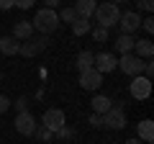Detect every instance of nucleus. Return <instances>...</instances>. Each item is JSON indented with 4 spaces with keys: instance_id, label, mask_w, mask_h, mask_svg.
<instances>
[{
    "instance_id": "obj_27",
    "label": "nucleus",
    "mask_w": 154,
    "mask_h": 144,
    "mask_svg": "<svg viewBox=\"0 0 154 144\" xmlns=\"http://www.w3.org/2000/svg\"><path fill=\"white\" fill-rule=\"evenodd\" d=\"M16 111H18V113L28 111V98H18V100H16Z\"/></svg>"
},
{
    "instance_id": "obj_23",
    "label": "nucleus",
    "mask_w": 154,
    "mask_h": 144,
    "mask_svg": "<svg viewBox=\"0 0 154 144\" xmlns=\"http://www.w3.org/2000/svg\"><path fill=\"white\" fill-rule=\"evenodd\" d=\"M36 139H41V142H51V136H54V134L49 131V129H44V126H36Z\"/></svg>"
},
{
    "instance_id": "obj_14",
    "label": "nucleus",
    "mask_w": 154,
    "mask_h": 144,
    "mask_svg": "<svg viewBox=\"0 0 154 144\" xmlns=\"http://www.w3.org/2000/svg\"><path fill=\"white\" fill-rule=\"evenodd\" d=\"M95 8H98V0H77V5H75V13H77V18H93V13H95Z\"/></svg>"
},
{
    "instance_id": "obj_3",
    "label": "nucleus",
    "mask_w": 154,
    "mask_h": 144,
    "mask_svg": "<svg viewBox=\"0 0 154 144\" xmlns=\"http://www.w3.org/2000/svg\"><path fill=\"white\" fill-rule=\"evenodd\" d=\"M103 129H113V131L126 129V113H123L121 100H118V105H110V111L103 113Z\"/></svg>"
},
{
    "instance_id": "obj_12",
    "label": "nucleus",
    "mask_w": 154,
    "mask_h": 144,
    "mask_svg": "<svg viewBox=\"0 0 154 144\" xmlns=\"http://www.w3.org/2000/svg\"><path fill=\"white\" fill-rule=\"evenodd\" d=\"M136 139L139 142H144V144H152L154 142V121H141V124H136Z\"/></svg>"
},
{
    "instance_id": "obj_16",
    "label": "nucleus",
    "mask_w": 154,
    "mask_h": 144,
    "mask_svg": "<svg viewBox=\"0 0 154 144\" xmlns=\"http://www.w3.org/2000/svg\"><path fill=\"white\" fill-rule=\"evenodd\" d=\"M18 49H21V41H16L13 36H0V52H3L5 57L18 54Z\"/></svg>"
},
{
    "instance_id": "obj_13",
    "label": "nucleus",
    "mask_w": 154,
    "mask_h": 144,
    "mask_svg": "<svg viewBox=\"0 0 154 144\" xmlns=\"http://www.w3.org/2000/svg\"><path fill=\"white\" fill-rule=\"evenodd\" d=\"M16 41H26V39H31L33 36V26H31V21H18L16 26H13V33H11Z\"/></svg>"
},
{
    "instance_id": "obj_22",
    "label": "nucleus",
    "mask_w": 154,
    "mask_h": 144,
    "mask_svg": "<svg viewBox=\"0 0 154 144\" xmlns=\"http://www.w3.org/2000/svg\"><path fill=\"white\" fill-rule=\"evenodd\" d=\"M90 33H93V39H95V41H108V28H103V26L90 28Z\"/></svg>"
},
{
    "instance_id": "obj_26",
    "label": "nucleus",
    "mask_w": 154,
    "mask_h": 144,
    "mask_svg": "<svg viewBox=\"0 0 154 144\" xmlns=\"http://www.w3.org/2000/svg\"><path fill=\"white\" fill-rule=\"evenodd\" d=\"M90 126L93 129H103V116H100V113H93V116H90Z\"/></svg>"
},
{
    "instance_id": "obj_18",
    "label": "nucleus",
    "mask_w": 154,
    "mask_h": 144,
    "mask_svg": "<svg viewBox=\"0 0 154 144\" xmlns=\"http://www.w3.org/2000/svg\"><path fill=\"white\" fill-rule=\"evenodd\" d=\"M134 36L131 33H121V36H118V41H116V49L121 52V54H131L134 52Z\"/></svg>"
},
{
    "instance_id": "obj_31",
    "label": "nucleus",
    "mask_w": 154,
    "mask_h": 144,
    "mask_svg": "<svg viewBox=\"0 0 154 144\" xmlns=\"http://www.w3.org/2000/svg\"><path fill=\"white\" fill-rule=\"evenodd\" d=\"M139 3V8H144V11H152L154 8V0H136Z\"/></svg>"
},
{
    "instance_id": "obj_30",
    "label": "nucleus",
    "mask_w": 154,
    "mask_h": 144,
    "mask_svg": "<svg viewBox=\"0 0 154 144\" xmlns=\"http://www.w3.org/2000/svg\"><path fill=\"white\" fill-rule=\"evenodd\" d=\"M8 108H11V100H8L5 95H0V113H5Z\"/></svg>"
},
{
    "instance_id": "obj_25",
    "label": "nucleus",
    "mask_w": 154,
    "mask_h": 144,
    "mask_svg": "<svg viewBox=\"0 0 154 144\" xmlns=\"http://www.w3.org/2000/svg\"><path fill=\"white\" fill-rule=\"evenodd\" d=\"M33 3H36V0H13V5L21 8V11H28V8H33Z\"/></svg>"
},
{
    "instance_id": "obj_10",
    "label": "nucleus",
    "mask_w": 154,
    "mask_h": 144,
    "mask_svg": "<svg viewBox=\"0 0 154 144\" xmlns=\"http://www.w3.org/2000/svg\"><path fill=\"white\" fill-rule=\"evenodd\" d=\"M13 124H16V131H18V134H23V136H33V131H36V118H33L28 111L18 113Z\"/></svg>"
},
{
    "instance_id": "obj_5",
    "label": "nucleus",
    "mask_w": 154,
    "mask_h": 144,
    "mask_svg": "<svg viewBox=\"0 0 154 144\" xmlns=\"http://www.w3.org/2000/svg\"><path fill=\"white\" fill-rule=\"evenodd\" d=\"M67 124V118H64V111H59V108H49V111L44 113V118H41V126L44 129H49L51 134H57L62 126Z\"/></svg>"
},
{
    "instance_id": "obj_21",
    "label": "nucleus",
    "mask_w": 154,
    "mask_h": 144,
    "mask_svg": "<svg viewBox=\"0 0 154 144\" xmlns=\"http://www.w3.org/2000/svg\"><path fill=\"white\" fill-rule=\"evenodd\" d=\"M59 21H64V23H75L77 21V13H75V8H62V13H59Z\"/></svg>"
},
{
    "instance_id": "obj_34",
    "label": "nucleus",
    "mask_w": 154,
    "mask_h": 144,
    "mask_svg": "<svg viewBox=\"0 0 154 144\" xmlns=\"http://www.w3.org/2000/svg\"><path fill=\"white\" fill-rule=\"evenodd\" d=\"M123 144H141L139 139H128V142H123Z\"/></svg>"
},
{
    "instance_id": "obj_7",
    "label": "nucleus",
    "mask_w": 154,
    "mask_h": 144,
    "mask_svg": "<svg viewBox=\"0 0 154 144\" xmlns=\"http://www.w3.org/2000/svg\"><path fill=\"white\" fill-rule=\"evenodd\" d=\"M131 98L136 100H146L149 95H152V80H146L144 75H136V77L131 80Z\"/></svg>"
},
{
    "instance_id": "obj_29",
    "label": "nucleus",
    "mask_w": 154,
    "mask_h": 144,
    "mask_svg": "<svg viewBox=\"0 0 154 144\" xmlns=\"http://www.w3.org/2000/svg\"><path fill=\"white\" fill-rule=\"evenodd\" d=\"M141 26H144V31H146V33H152L154 31V18H144Z\"/></svg>"
},
{
    "instance_id": "obj_2",
    "label": "nucleus",
    "mask_w": 154,
    "mask_h": 144,
    "mask_svg": "<svg viewBox=\"0 0 154 144\" xmlns=\"http://www.w3.org/2000/svg\"><path fill=\"white\" fill-rule=\"evenodd\" d=\"M93 18L98 21V26H103V28H113V26H118V18H121V11H118V5L116 3H100L98 8H95V13H93Z\"/></svg>"
},
{
    "instance_id": "obj_6",
    "label": "nucleus",
    "mask_w": 154,
    "mask_h": 144,
    "mask_svg": "<svg viewBox=\"0 0 154 144\" xmlns=\"http://www.w3.org/2000/svg\"><path fill=\"white\" fill-rule=\"evenodd\" d=\"M118 67H121L126 75H131V77H136V75H141L144 70V59H139L136 54H121V59H118Z\"/></svg>"
},
{
    "instance_id": "obj_1",
    "label": "nucleus",
    "mask_w": 154,
    "mask_h": 144,
    "mask_svg": "<svg viewBox=\"0 0 154 144\" xmlns=\"http://www.w3.org/2000/svg\"><path fill=\"white\" fill-rule=\"evenodd\" d=\"M59 16H57V11H51V8H41V11H36V18H31V26L33 31H41L46 36V33L57 31L59 28Z\"/></svg>"
},
{
    "instance_id": "obj_17",
    "label": "nucleus",
    "mask_w": 154,
    "mask_h": 144,
    "mask_svg": "<svg viewBox=\"0 0 154 144\" xmlns=\"http://www.w3.org/2000/svg\"><path fill=\"white\" fill-rule=\"evenodd\" d=\"M90 103H93V113H100V116H103L105 111H110V105H113V100H110L108 95H95V98L90 100Z\"/></svg>"
},
{
    "instance_id": "obj_9",
    "label": "nucleus",
    "mask_w": 154,
    "mask_h": 144,
    "mask_svg": "<svg viewBox=\"0 0 154 144\" xmlns=\"http://www.w3.org/2000/svg\"><path fill=\"white\" fill-rule=\"evenodd\" d=\"M100 85H103V75H100L95 67L80 72V88H82V90H98Z\"/></svg>"
},
{
    "instance_id": "obj_11",
    "label": "nucleus",
    "mask_w": 154,
    "mask_h": 144,
    "mask_svg": "<svg viewBox=\"0 0 154 144\" xmlns=\"http://www.w3.org/2000/svg\"><path fill=\"white\" fill-rule=\"evenodd\" d=\"M118 26H121L123 33H134V31H139V26H141V18H139L136 11H126V13H121V18H118Z\"/></svg>"
},
{
    "instance_id": "obj_35",
    "label": "nucleus",
    "mask_w": 154,
    "mask_h": 144,
    "mask_svg": "<svg viewBox=\"0 0 154 144\" xmlns=\"http://www.w3.org/2000/svg\"><path fill=\"white\" fill-rule=\"evenodd\" d=\"M110 3H116V5H118V3H126V0H110Z\"/></svg>"
},
{
    "instance_id": "obj_8",
    "label": "nucleus",
    "mask_w": 154,
    "mask_h": 144,
    "mask_svg": "<svg viewBox=\"0 0 154 144\" xmlns=\"http://www.w3.org/2000/svg\"><path fill=\"white\" fill-rule=\"evenodd\" d=\"M93 67L100 72V75H105V72H113L116 67H118V57L110 54V52H100V54H95Z\"/></svg>"
},
{
    "instance_id": "obj_15",
    "label": "nucleus",
    "mask_w": 154,
    "mask_h": 144,
    "mask_svg": "<svg viewBox=\"0 0 154 144\" xmlns=\"http://www.w3.org/2000/svg\"><path fill=\"white\" fill-rule=\"evenodd\" d=\"M134 54H136L139 59H149V57L154 54V44L149 39H136L134 41Z\"/></svg>"
},
{
    "instance_id": "obj_4",
    "label": "nucleus",
    "mask_w": 154,
    "mask_h": 144,
    "mask_svg": "<svg viewBox=\"0 0 154 144\" xmlns=\"http://www.w3.org/2000/svg\"><path fill=\"white\" fill-rule=\"evenodd\" d=\"M49 46V36H38V39H26V41H21V49H18V54H23V57H36V54H41V52Z\"/></svg>"
},
{
    "instance_id": "obj_19",
    "label": "nucleus",
    "mask_w": 154,
    "mask_h": 144,
    "mask_svg": "<svg viewBox=\"0 0 154 144\" xmlns=\"http://www.w3.org/2000/svg\"><path fill=\"white\" fill-rule=\"evenodd\" d=\"M93 59H95L93 52H80V54H77V72L90 70V67H93Z\"/></svg>"
},
{
    "instance_id": "obj_33",
    "label": "nucleus",
    "mask_w": 154,
    "mask_h": 144,
    "mask_svg": "<svg viewBox=\"0 0 154 144\" xmlns=\"http://www.w3.org/2000/svg\"><path fill=\"white\" fill-rule=\"evenodd\" d=\"M44 3H46V8H51V11H54V8L59 5V0H44Z\"/></svg>"
},
{
    "instance_id": "obj_20",
    "label": "nucleus",
    "mask_w": 154,
    "mask_h": 144,
    "mask_svg": "<svg viewBox=\"0 0 154 144\" xmlns=\"http://www.w3.org/2000/svg\"><path fill=\"white\" fill-rule=\"evenodd\" d=\"M90 28H93V23H90L88 18H77V21L72 23V33H75V36H85V33H90Z\"/></svg>"
},
{
    "instance_id": "obj_24",
    "label": "nucleus",
    "mask_w": 154,
    "mask_h": 144,
    "mask_svg": "<svg viewBox=\"0 0 154 144\" xmlns=\"http://www.w3.org/2000/svg\"><path fill=\"white\" fill-rule=\"evenodd\" d=\"M57 136H59V139H64V142H69V139H75V129H69V126L64 124V126H62L59 131H57Z\"/></svg>"
},
{
    "instance_id": "obj_28",
    "label": "nucleus",
    "mask_w": 154,
    "mask_h": 144,
    "mask_svg": "<svg viewBox=\"0 0 154 144\" xmlns=\"http://www.w3.org/2000/svg\"><path fill=\"white\" fill-rule=\"evenodd\" d=\"M144 77H146V80H152V75H154V64H152V62H144Z\"/></svg>"
},
{
    "instance_id": "obj_32",
    "label": "nucleus",
    "mask_w": 154,
    "mask_h": 144,
    "mask_svg": "<svg viewBox=\"0 0 154 144\" xmlns=\"http://www.w3.org/2000/svg\"><path fill=\"white\" fill-rule=\"evenodd\" d=\"M13 8V0H0V11H11Z\"/></svg>"
}]
</instances>
